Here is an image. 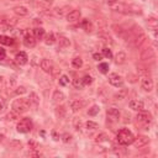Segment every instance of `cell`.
<instances>
[{
  "instance_id": "1",
  "label": "cell",
  "mask_w": 158,
  "mask_h": 158,
  "mask_svg": "<svg viewBox=\"0 0 158 158\" xmlns=\"http://www.w3.org/2000/svg\"><path fill=\"white\" fill-rule=\"evenodd\" d=\"M116 138H118V142L120 145L128 146V145H131L133 142L135 136L132 135L131 131L127 130V128H121V130L118 132V136H116Z\"/></svg>"
},
{
  "instance_id": "2",
  "label": "cell",
  "mask_w": 158,
  "mask_h": 158,
  "mask_svg": "<svg viewBox=\"0 0 158 158\" xmlns=\"http://www.w3.org/2000/svg\"><path fill=\"white\" fill-rule=\"evenodd\" d=\"M11 108L19 115L25 114L30 109V101H28V99H16L11 104Z\"/></svg>"
},
{
  "instance_id": "3",
  "label": "cell",
  "mask_w": 158,
  "mask_h": 158,
  "mask_svg": "<svg viewBox=\"0 0 158 158\" xmlns=\"http://www.w3.org/2000/svg\"><path fill=\"white\" fill-rule=\"evenodd\" d=\"M16 130L17 132L20 133H27L32 130V122L28 118H24L19 121V124L16 126Z\"/></svg>"
},
{
  "instance_id": "4",
  "label": "cell",
  "mask_w": 158,
  "mask_h": 158,
  "mask_svg": "<svg viewBox=\"0 0 158 158\" xmlns=\"http://www.w3.org/2000/svg\"><path fill=\"white\" fill-rule=\"evenodd\" d=\"M106 118L111 122H118L120 119V111L116 108H110L106 110Z\"/></svg>"
},
{
  "instance_id": "5",
  "label": "cell",
  "mask_w": 158,
  "mask_h": 158,
  "mask_svg": "<svg viewBox=\"0 0 158 158\" xmlns=\"http://www.w3.org/2000/svg\"><path fill=\"white\" fill-rule=\"evenodd\" d=\"M141 86L145 91H152L153 90V80L148 75H145L141 79Z\"/></svg>"
},
{
  "instance_id": "6",
  "label": "cell",
  "mask_w": 158,
  "mask_h": 158,
  "mask_svg": "<svg viewBox=\"0 0 158 158\" xmlns=\"http://www.w3.org/2000/svg\"><path fill=\"white\" fill-rule=\"evenodd\" d=\"M109 83L111 85L119 88V86H122V84H124V79H122L121 75L116 74V73H113V74L109 75Z\"/></svg>"
},
{
  "instance_id": "7",
  "label": "cell",
  "mask_w": 158,
  "mask_h": 158,
  "mask_svg": "<svg viewBox=\"0 0 158 158\" xmlns=\"http://www.w3.org/2000/svg\"><path fill=\"white\" fill-rule=\"evenodd\" d=\"M136 120L140 124H143L146 127L149 125V122L152 121V116L148 114V113H140L137 116H136Z\"/></svg>"
},
{
  "instance_id": "8",
  "label": "cell",
  "mask_w": 158,
  "mask_h": 158,
  "mask_svg": "<svg viewBox=\"0 0 158 158\" xmlns=\"http://www.w3.org/2000/svg\"><path fill=\"white\" fill-rule=\"evenodd\" d=\"M132 143L136 146L137 148H141V147H143V146L149 143V138L147 136H138V137H136V138L133 140Z\"/></svg>"
},
{
  "instance_id": "9",
  "label": "cell",
  "mask_w": 158,
  "mask_h": 158,
  "mask_svg": "<svg viewBox=\"0 0 158 158\" xmlns=\"http://www.w3.org/2000/svg\"><path fill=\"white\" fill-rule=\"evenodd\" d=\"M79 19H80V11L77 10V9L72 10L71 13H68V15H67V21L68 22H75Z\"/></svg>"
},
{
  "instance_id": "10",
  "label": "cell",
  "mask_w": 158,
  "mask_h": 158,
  "mask_svg": "<svg viewBox=\"0 0 158 158\" xmlns=\"http://www.w3.org/2000/svg\"><path fill=\"white\" fill-rule=\"evenodd\" d=\"M15 61H16V63L19 64V66H24V64H26L28 62V57H27V55L25 53V52H19V53L16 55V57H15Z\"/></svg>"
},
{
  "instance_id": "11",
  "label": "cell",
  "mask_w": 158,
  "mask_h": 158,
  "mask_svg": "<svg viewBox=\"0 0 158 158\" xmlns=\"http://www.w3.org/2000/svg\"><path fill=\"white\" fill-rule=\"evenodd\" d=\"M24 45L26 46V47L28 48H32L36 46V38H35L32 35H25V37H24Z\"/></svg>"
},
{
  "instance_id": "12",
  "label": "cell",
  "mask_w": 158,
  "mask_h": 158,
  "mask_svg": "<svg viewBox=\"0 0 158 158\" xmlns=\"http://www.w3.org/2000/svg\"><path fill=\"white\" fill-rule=\"evenodd\" d=\"M40 66H41V69L46 73H51L52 68H53V64H52V62L50 60H42L40 63Z\"/></svg>"
},
{
  "instance_id": "13",
  "label": "cell",
  "mask_w": 158,
  "mask_h": 158,
  "mask_svg": "<svg viewBox=\"0 0 158 158\" xmlns=\"http://www.w3.org/2000/svg\"><path fill=\"white\" fill-rule=\"evenodd\" d=\"M130 109L135 110V111H142L143 110V103L141 100H131L128 104Z\"/></svg>"
},
{
  "instance_id": "14",
  "label": "cell",
  "mask_w": 158,
  "mask_h": 158,
  "mask_svg": "<svg viewBox=\"0 0 158 158\" xmlns=\"http://www.w3.org/2000/svg\"><path fill=\"white\" fill-rule=\"evenodd\" d=\"M154 57V51L152 48H146L142 53H141V60L142 61H147V60H151V58Z\"/></svg>"
},
{
  "instance_id": "15",
  "label": "cell",
  "mask_w": 158,
  "mask_h": 158,
  "mask_svg": "<svg viewBox=\"0 0 158 158\" xmlns=\"http://www.w3.org/2000/svg\"><path fill=\"white\" fill-rule=\"evenodd\" d=\"M84 105H85L84 101H81V100H74V101L71 103V109L75 113V111H79V110L83 109Z\"/></svg>"
},
{
  "instance_id": "16",
  "label": "cell",
  "mask_w": 158,
  "mask_h": 158,
  "mask_svg": "<svg viewBox=\"0 0 158 158\" xmlns=\"http://www.w3.org/2000/svg\"><path fill=\"white\" fill-rule=\"evenodd\" d=\"M52 99H53V101L55 103H62L64 99H66V95L63 94V93L61 91V90H56L55 93H53V96H52Z\"/></svg>"
},
{
  "instance_id": "17",
  "label": "cell",
  "mask_w": 158,
  "mask_h": 158,
  "mask_svg": "<svg viewBox=\"0 0 158 158\" xmlns=\"http://www.w3.org/2000/svg\"><path fill=\"white\" fill-rule=\"evenodd\" d=\"M32 31H33V37L36 40H42L45 37V30L42 27H35Z\"/></svg>"
},
{
  "instance_id": "18",
  "label": "cell",
  "mask_w": 158,
  "mask_h": 158,
  "mask_svg": "<svg viewBox=\"0 0 158 158\" xmlns=\"http://www.w3.org/2000/svg\"><path fill=\"white\" fill-rule=\"evenodd\" d=\"M14 13L19 16H27L30 11H28L27 8H25V6H16V8H14Z\"/></svg>"
},
{
  "instance_id": "19",
  "label": "cell",
  "mask_w": 158,
  "mask_h": 158,
  "mask_svg": "<svg viewBox=\"0 0 158 158\" xmlns=\"http://www.w3.org/2000/svg\"><path fill=\"white\" fill-rule=\"evenodd\" d=\"M28 101H30V104L37 106V105L40 104V96L35 91H32V93H30V96H28Z\"/></svg>"
},
{
  "instance_id": "20",
  "label": "cell",
  "mask_w": 158,
  "mask_h": 158,
  "mask_svg": "<svg viewBox=\"0 0 158 158\" xmlns=\"http://www.w3.org/2000/svg\"><path fill=\"white\" fill-rule=\"evenodd\" d=\"M80 27H83L86 32H90V31L93 30V25H91V22H90V20H88V19L81 20V22H80Z\"/></svg>"
},
{
  "instance_id": "21",
  "label": "cell",
  "mask_w": 158,
  "mask_h": 158,
  "mask_svg": "<svg viewBox=\"0 0 158 158\" xmlns=\"http://www.w3.org/2000/svg\"><path fill=\"white\" fill-rule=\"evenodd\" d=\"M56 116L58 119H63L64 116H66V108L62 106V105H58V106L56 108Z\"/></svg>"
},
{
  "instance_id": "22",
  "label": "cell",
  "mask_w": 158,
  "mask_h": 158,
  "mask_svg": "<svg viewBox=\"0 0 158 158\" xmlns=\"http://www.w3.org/2000/svg\"><path fill=\"white\" fill-rule=\"evenodd\" d=\"M55 42H56V36H55V33L50 32L47 36L45 37V43L48 45V46H51V45H53Z\"/></svg>"
},
{
  "instance_id": "23",
  "label": "cell",
  "mask_w": 158,
  "mask_h": 158,
  "mask_svg": "<svg viewBox=\"0 0 158 158\" xmlns=\"http://www.w3.org/2000/svg\"><path fill=\"white\" fill-rule=\"evenodd\" d=\"M0 43L5 46H11L14 43V40L9 36H0Z\"/></svg>"
},
{
  "instance_id": "24",
  "label": "cell",
  "mask_w": 158,
  "mask_h": 158,
  "mask_svg": "<svg viewBox=\"0 0 158 158\" xmlns=\"http://www.w3.org/2000/svg\"><path fill=\"white\" fill-rule=\"evenodd\" d=\"M125 61H126V53L125 52H119V53L116 55L115 62L118 64H122V63H125Z\"/></svg>"
},
{
  "instance_id": "25",
  "label": "cell",
  "mask_w": 158,
  "mask_h": 158,
  "mask_svg": "<svg viewBox=\"0 0 158 158\" xmlns=\"http://www.w3.org/2000/svg\"><path fill=\"white\" fill-rule=\"evenodd\" d=\"M127 95V90L126 89H121L119 93H116V94L114 95V99L115 100H122V99H125Z\"/></svg>"
},
{
  "instance_id": "26",
  "label": "cell",
  "mask_w": 158,
  "mask_h": 158,
  "mask_svg": "<svg viewBox=\"0 0 158 158\" xmlns=\"http://www.w3.org/2000/svg\"><path fill=\"white\" fill-rule=\"evenodd\" d=\"M67 9L68 8H56L53 10V15L57 16V17H62L64 14L67 13Z\"/></svg>"
},
{
  "instance_id": "27",
  "label": "cell",
  "mask_w": 158,
  "mask_h": 158,
  "mask_svg": "<svg viewBox=\"0 0 158 158\" xmlns=\"http://www.w3.org/2000/svg\"><path fill=\"white\" fill-rule=\"evenodd\" d=\"M58 45H60L61 48H64V47H69L71 42H69V40L67 37H60V40H58Z\"/></svg>"
},
{
  "instance_id": "28",
  "label": "cell",
  "mask_w": 158,
  "mask_h": 158,
  "mask_svg": "<svg viewBox=\"0 0 158 158\" xmlns=\"http://www.w3.org/2000/svg\"><path fill=\"white\" fill-rule=\"evenodd\" d=\"M72 66H73L74 68L79 69L81 66H83V60H81L80 57H75V58H73V60H72Z\"/></svg>"
},
{
  "instance_id": "29",
  "label": "cell",
  "mask_w": 158,
  "mask_h": 158,
  "mask_svg": "<svg viewBox=\"0 0 158 158\" xmlns=\"http://www.w3.org/2000/svg\"><path fill=\"white\" fill-rule=\"evenodd\" d=\"M5 119H6L8 121H15V120L19 119V114H17L16 111L13 110V111H10L6 116H5Z\"/></svg>"
},
{
  "instance_id": "30",
  "label": "cell",
  "mask_w": 158,
  "mask_h": 158,
  "mask_svg": "<svg viewBox=\"0 0 158 158\" xmlns=\"http://www.w3.org/2000/svg\"><path fill=\"white\" fill-rule=\"evenodd\" d=\"M99 111H100V108L98 106V105H93V106L88 110V114H89L90 116H95L99 114Z\"/></svg>"
},
{
  "instance_id": "31",
  "label": "cell",
  "mask_w": 158,
  "mask_h": 158,
  "mask_svg": "<svg viewBox=\"0 0 158 158\" xmlns=\"http://www.w3.org/2000/svg\"><path fill=\"white\" fill-rule=\"evenodd\" d=\"M98 69L100 71V73L106 74L109 72V64L108 63H100V64H99V67H98Z\"/></svg>"
},
{
  "instance_id": "32",
  "label": "cell",
  "mask_w": 158,
  "mask_h": 158,
  "mask_svg": "<svg viewBox=\"0 0 158 158\" xmlns=\"http://www.w3.org/2000/svg\"><path fill=\"white\" fill-rule=\"evenodd\" d=\"M73 85H74V88L75 89H83L84 88V84H83V80L81 79H74L73 80Z\"/></svg>"
},
{
  "instance_id": "33",
  "label": "cell",
  "mask_w": 158,
  "mask_h": 158,
  "mask_svg": "<svg viewBox=\"0 0 158 158\" xmlns=\"http://www.w3.org/2000/svg\"><path fill=\"white\" fill-rule=\"evenodd\" d=\"M108 135L106 133H99L98 136H96V142H105V141H108Z\"/></svg>"
},
{
  "instance_id": "34",
  "label": "cell",
  "mask_w": 158,
  "mask_h": 158,
  "mask_svg": "<svg viewBox=\"0 0 158 158\" xmlns=\"http://www.w3.org/2000/svg\"><path fill=\"white\" fill-rule=\"evenodd\" d=\"M103 56L104 57H106V58H113V52H111V50L110 48H108V47H104L103 48Z\"/></svg>"
},
{
  "instance_id": "35",
  "label": "cell",
  "mask_w": 158,
  "mask_h": 158,
  "mask_svg": "<svg viewBox=\"0 0 158 158\" xmlns=\"http://www.w3.org/2000/svg\"><path fill=\"white\" fill-rule=\"evenodd\" d=\"M62 141L64 142V143H69L72 141V135H69V133H63L62 135Z\"/></svg>"
},
{
  "instance_id": "36",
  "label": "cell",
  "mask_w": 158,
  "mask_h": 158,
  "mask_svg": "<svg viewBox=\"0 0 158 158\" xmlns=\"http://www.w3.org/2000/svg\"><path fill=\"white\" fill-rule=\"evenodd\" d=\"M85 126H86V128H89V130H95V128H98V124L94 121H86Z\"/></svg>"
},
{
  "instance_id": "37",
  "label": "cell",
  "mask_w": 158,
  "mask_h": 158,
  "mask_svg": "<svg viewBox=\"0 0 158 158\" xmlns=\"http://www.w3.org/2000/svg\"><path fill=\"white\" fill-rule=\"evenodd\" d=\"M60 84L62 86H66L67 84H69V78L67 77V75H62V77L60 78Z\"/></svg>"
},
{
  "instance_id": "38",
  "label": "cell",
  "mask_w": 158,
  "mask_h": 158,
  "mask_svg": "<svg viewBox=\"0 0 158 158\" xmlns=\"http://www.w3.org/2000/svg\"><path fill=\"white\" fill-rule=\"evenodd\" d=\"M9 30H11V26H9L8 24H5L3 20L0 21V31H9Z\"/></svg>"
},
{
  "instance_id": "39",
  "label": "cell",
  "mask_w": 158,
  "mask_h": 158,
  "mask_svg": "<svg viewBox=\"0 0 158 158\" xmlns=\"http://www.w3.org/2000/svg\"><path fill=\"white\" fill-rule=\"evenodd\" d=\"M10 147L14 148V149H19V148L22 147V145H21V142H19V141H11V142H10Z\"/></svg>"
},
{
  "instance_id": "40",
  "label": "cell",
  "mask_w": 158,
  "mask_h": 158,
  "mask_svg": "<svg viewBox=\"0 0 158 158\" xmlns=\"http://www.w3.org/2000/svg\"><path fill=\"white\" fill-rule=\"evenodd\" d=\"M81 80H83L84 86H85V85H90V84L93 83V78L90 77V75H85V77H84L83 79H81Z\"/></svg>"
},
{
  "instance_id": "41",
  "label": "cell",
  "mask_w": 158,
  "mask_h": 158,
  "mask_svg": "<svg viewBox=\"0 0 158 158\" xmlns=\"http://www.w3.org/2000/svg\"><path fill=\"white\" fill-rule=\"evenodd\" d=\"M25 93H26V88L25 86H17L16 90H15L16 95H22V94H25Z\"/></svg>"
},
{
  "instance_id": "42",
  "label": "cell",
  "mask_w": 158,
  "mask_h": 158,
  "mask_svg": "<svg viewBox=\"0 0 158 158\" xmlns=\"http://www.w3.org/2000/svg\"><path fill=\"white\" fill-rule=\"evenodd\" d=\"M27 156H30V157H41V153L40 152H36V151H31V152H27Z\"/></svg>"
},
{
  "instance_id": "43",
  "label": "cell",
  "mask_w": 158,
  "mask_h": 158,
  "mask_svg": "<svg viewBox=\"0 0 158 158\" xmlns=\"http://www.w3.org/2000/svg\"><path fill=\"white\" fill-rule=\"evenodd\" d=\"M5 57H6V52H5V50H4V48L0 47V61L5 60Z\"/></svg>"
},
{
  "instance_id": "44",
  "label": "cell",
  "mask_w": 158,
  "mask_h": 158,
  "mask_svg": "<svg viewBox=\"0 0 158 158\" xmlns=\"http://www.w3.org/2000/svg\"><path fill=\"white\" fill-rule=\"evenodd\" d=\"M93 58H94L95 61H101V60H103V55H100V53H94V55H93Z\"/></svg>"
},
{
  "instance_id": "45",
  "label": "cell",
  "mask_w": 158,
  "mask_h": 158,
  "mask_svg": "<svg viewBox=\"0 0 158 158\" xmlns=\"http://www.w3.org/2000/svg\"><path fill=\"white\" fill-rule=\"evenodd\" d=\"M4 110H5V105H4V103H0V114L4 113Z\"/></svg>"
},
{
  "instance_id": "46",
  "label": "cell",
  "mask_w": 158,
  "mask_h": 158,
  "mask_svg": "<svg viewBox=\"0 0 158 158\" xmlns=\"http://www.w3.org/2000/svg\"><path fill=\"white\" fill-rule=\"evenodd\" d=\"M118 1H119V0H109V1H108V3H109L110 5H113L114 3H118Z\"/></svg>"
},
{
  "instance_id": "47",
  "label": "cell",
  "mask_w": 158,
  "mask_h": 158,
  "mask_svg": "<svg viewBox=\"0 0 158 158\" xmlns=\"http://www.w3.org/2000/svg\"><path fill=\"white\" fill-rule=\"evenodd\" d=\"M53 137H55V140H56V141H58V140H60V138H58V137H57V135H56V132H53Z\"/></svg>"
}]
</instances>
